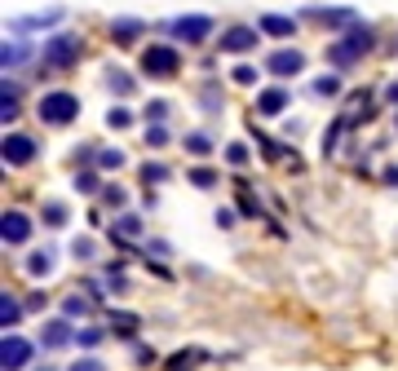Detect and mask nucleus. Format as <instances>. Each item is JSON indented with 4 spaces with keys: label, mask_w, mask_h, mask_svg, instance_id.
<instances>
[{
    "label": "nucleus",
    "mask_w": 398,
    "mask_h": 371,
    "mask_svg": "<svg viewBox=\"0 0 398 371\" xmlns=\"http://www.w3.org/2000/svg\"><path fill=\"white\" fill-rule=\"evenodd\" d=\"M0 234H5V243H27L31 221H27L23 212H5V221H0Z\"/></svg>",
    "instance_id": "nucleus-8"
},
{
    "label": "nucleus",
    "mask_w": 398,
    "mask_h": 371,
    "mask_svg": "<svg viewBox=\"0 0 398 371\" xmlns=\"http://www.w3.org/2000/svg\"><path fill=\"white\" fill-rule=\"evenodd\" d=\"M235 80H239V84H253L257 71H253V66H235Z\"/></svg>",
    "instance_id": "nucleus-26"
},
{
    "label": "nucleus",
    "mask_w": 398,
    "mask_h": 371,
    "mask_svg": "<svg viewBox=\"0 0 398 371\" xmlns=\"http://www.w3.org/2000/svg\"><path fill=\"white\" fill-rule=\"evenodd\" d=\"M142 71L146 75H177V49H169V44H151L142 54Z\"/></svg>",
    "instance_id": "nucleus-3"
},
{
    "label": "nucleus",
    "mask_w": 398,
    "mask_h": 371,
    "mask_svg": "<svg viewBox=\"0 0 398 371\" xmlns=\"http://www.w3.org/2000/svg\"><path fill=\"white\" fill-rule=\"evenodd\" d=\"M76 58H80V40L76 36H54L44 44V62L49 66H71Z\"/></svg>",
    "instance_id": "nucleus-4"
},
{
    "label": "nucleus",
    "mask_w": 398,
    "mask_h": 371,
    "mask_svg": "<svg viewBox=\"0 0 398 371\" xmlns=\"http://www.w3.org/2000/svg\"><path fill=\"white\" fill-rule=\"evenodd\" d=\"M368 49H372V31H363V27H358V31H350V36H345L341 44H332V49H327V58L337 62V66H350L358 54H368Z\"/></svg>",
    "instance_id": "nucleus-2"
},
{
    "label": "nucleus",
    "mask_w": 398,
    "mask_h": 371,
    "mask_svg": "<svg viewBox=\"0 0 398 371\" xmlns=\"http://www.w3.org/2000/svg\"><path fill=\"white\" fill-rule=\"evenodd\" d=\"M257 44V31L253 27H230L226 36H222V49L226 54H243V49H253Z\"/></svg>",
    "instance_id": "nucleus-9"
},
{
    "label": "nucleus",
    "mask_w": 398,
    "mask_h": 371,
    "mask_svg": "<svg viewBox=\"0 0 398 371\" xmlns=\"http://www.w3.org/2000/svg\"><path fill=\"white\" fill-rule=\"evenodd\" d=\"M301 66H306V58L296 54V49H279V54L270 58V71H275V75H296Z\"/></svg>",
    "instance_id": "nucleus-10"
},
{
    "label": "nucleus",
    "mask_w": 398,
    "mask_h": 371,
    "mask_svg": "<svg viewBox=\"0 0 398 371\" xmlns=\"http://www.w3.org/2000/svg\"><path fill=\"white\" fill-rule=\"evenodd\" d=\"M76 111H80V97H71V93H44L40 97V120L44 124H71Z\"/></svg>",
    "instance_id": "nucleus-1"
},
{
    "label": "nucleus",
    "mask_w": 398,
    "mask_h": 371,
    "mask_svg": "<svg viewBox=\"0 0 398 371\" xmlns=\"http://www.w3.org/2000/svg\"><path fill=\"white\" fill-rule=\"evenodd\" d=\"M18 318H23V310H18V300H13V296H5V300H0V323H18Z\"/></svg>",
    "instance_id": "nucleus-15"
},
{
    "label": "nucleus",
    "mask_w": 398,
    "mask_h": 371,
    "mask_svg": "<svg viewBox=\"0 0 398 371\" xmlns=\"http://www.w3.org/2000/svg\"><path fill=\"white\" fill-rule=\"evenodd\" d=\"M226 159H230V164H243V159H248V150H243V146H230V150H226Z\"/></svg>",
    "instance_id": "nucleus-30"
},
{
    "label": "nucleus",
    "mask_w": 398,
    "mask_h": 371,
    "mask_svg": "<svg viewBox=\"0 0 398 371\" xmlns=\"http://www.w3.org/2000/svg\"><path fill=\"white\" fill-rule=\"evenodd\" d=\"M44 221H49V226H62V221H66V208H58V204L44 208Z\"/></svg>",
    "instance_id": "nucleus-21"
},
{
    "label": "nucleus",
    "mask_w": 398,
    "mask_h": 371,
    "mask_svg": "<svg viewBox=\"0 0 398 371\" xmlns=\"http://www.w3.org/2000/svg\"><path fill=\"white\" fill-rule=\"evenodd\" d=\"M186 150H195V155H208V150H212V142H208V138H199V133H195V138H186Z\"/></svg>",
    "instance_id": "nucleus-17"
},
{
    "label": "nucleus",
    "mask_w": 398,
    "mask_h": 371,
    "mask_svg": "<svg viewBox=\"0 0 398 371\" xmlns=\"http://www.w3.org/2000/svg\"><path fill=\"white\" fill-rule=\"evenodd\" d=\"M142 177H146V181H164V164H146Z\"/></svg>",
    "instance_id": "nucleus-22"
},
{
    "label": "nucleus",
    "mask_w": 398,
    "mask_h": 371,
    "mask_svg": "<svg viewBox=\"0 0 398 371\" xmlns=\"http://www.w3.org/2000/svg\"><path fill=\"white\" fill-rule=\"evenodd\" d=\"M36 159V142L23 138V133H9L5 138V164H31Z\"/></svg>",
    "instance_id": "nucleus-6"
},
{
    "label": "nucleus",
    "mask_w": 398,
    "mask_h": 371,
    "mask_svg": "<svg viewBox=\"0 0 398 371\" xmlns=\"http://www.w3.org/2000/svg\"><path fill=\"white\" fill-rule=\"evenodd\" d=\"M102 164H107V168H120L124 155H120V150H102Z\"/></svg>",
    "instance_id": "nucleus-27"
},
{
    "label": "nucleus",
    "mask_w": 398,
    "mask_h": 371,
    "mask_svg": "<svg viewBox=\"0 0 398 371\" xmlns=\"http://www.w3.org/2000/svg\"><path fill=\"white\" fill-rule=\"evenodd\" d=\"M76 186H80V190H97V177H93V173H80Z\"/></svg>",
    "instance_id": "nucleus-28"
},
{
    "label": "nucleus",
    "mask_w": 398,
    "mask_h": 371,
    "mask_svg": "<svg viewBox=\"0 0 398 371\" xmlns=\"http://www.w3.org/2000/svg\"><path fill=\"white\" fill-rule=\"evenodd\" d=\"M97 341H102V332H97V327H85V332H80V345H97Z\"/></svg>",
    "instance_id": "nucleus-24"
},
{
    "label": "nucleus",
    "mask_w": 398,
    "mask_h": 371,
    "mask_svg": "<svg viewBox=\"0 0 398 371\" xmlns=\"http://www.w3.org/2000/svg\"><path fill=\"white\" fill-rule=\"evenodd\" d=\"M85 314H89V305H85L80 296H71V300H66V318H85Z\"/></svg>",
    "instance_id": "nucleus-18"
},
{
    "label": "nucleus",
    "mask_w": 398,
    "mask_h": 371,
    "mask_svg": "<svg viewBox=\"0 0 398 371\" xmlns=\"http://www.w3.org/2000/svg\"><path fill=\"white\" fill-rule=\"evenodd\" d=\"M191 181H195V186H212V181H217V177H212V173H208V168H195V173H191Z\"/></svg>",
    "instance_id": "nucleus-23"
},
{
    "label": "nucleus",
    "mask_w": 398,
    "mask_h": 371,
    "mask_svg": "<svg viewBox=\"0 0 398 371\" xmlns=\"http://www.w3.org/2000/svg\"><path fill=\"white\" fill-rule=\"evenodd\" d=\"M138 31H142V23H133V18H120V23H115V27H111V36H115V40H120V44H128L133 36H138Z\"/></svg>",
    "instance_id": "nucleus-14"
},
{
    "label": "nucleus",
    "mask_w": 398,
    "mask_h": 371,
    "mask_svg": "<svg viewBox=\"0 0 398 371\" xmlns=\"http://www.w3.org/2000/svg\"><path fill=\"white\" fill-rule=\"evenodd\" d=\"M27 269L31 274H49V269H54V257H49V252H36V257L27 261Z\"/></svg>",
    "instance_id": "nucleus-16"
},
{
    "label": "nucleus",
    "mask_w": 398,
    "mask_h": 371,
    "mask_svg": "<svg viewBox=\"0 0 398 371\" xmlns=\"http://www.w3.org/2000/svg\"><path fill=\"white\" fill-rule=\"evenodd\" d=\"M164 138H169L164 128H151V133H146V142H151V146H164Z\"/></svg>",
    "instance_id": "nucleus-32"
},
{
    "label": "nucleus",
    "mask_w": 398,
    "mask_h": 371,
    "mask_svg": "<svg viewBox=\"0 0 398 371\" xmlns=\"http://www.w3.org/2000/svg\"><path fill=\"white\" fill-rule=\"evenodd\" d=\"M18 58H23V49L18 44H5V66H18Z\"/></svg>",
    "instance_id": "nucleus-25"
},
{
    "label": "nucleus",
    "mask_w": 398,
    "mask_h": 371,
    "mask_svg": "<svg viewBox=\"0 0 398 371\" xmlns=\"http://www.w3.org/2000/svg\"><path fill=\"white\" fill-rule=\"evenodd\" d=\"M27 358H31V345L23 336H5V345H0V367L18 371V367H27Z\"/></svg>",
    "instance_id": "nucleus-5"
},
{
    "label": "nucleus",
    "mask_w": 398,
    "mask_h": 371,
    "mask_svg": "<svg viewBox=\"0 0 398 371\" xmlns=\"http://www.w3.org/2000/svg\"><path fill=\"white\" fill-rule=\"evenodd\" d=\"M314 93H337V80H332V75L319 80V84H314Z\"/></svg>",
    "instance_id": "nucleus-31"
},
{
    "label": "nucleus",
    "mask_w": 398,
    "mask_h": 371,
    "mask_svg": "<svg viewBox=\"0 0 398 371\" xmlns=\"http://www.w3.org/2000/svg\"><path fill=\"white\" fill-rule=\"evenodd\" d=\"M208 31H212V23H208V18H177V23H173V36H177V40H186V44L204 40Z\"/></svg>",
    "instance_id": "nucleus-7"
},
{
    "label": "nucleus",
    "mask_w": 398,
    "mask_h": 371,
    "mask_svg": "<svg viewBox=\"0 0 398 371\" xmlns=\"http://www.w3.org/2000/svg\"><path fill=\"white\" fill-rule=\"evenodd\" d=\"M142 226H138V217H120V234H138Z\"/></svg>",
    "instance_id": "nucleus-29"
},
{
    "label": "nucleus",
    "mask_w": 398,
    "mask_h": 371,
    "mask_svg": "<svg viewBox=\"0 0 398 371\" xmlns=\"http://www.w3.org/2000/svg\"><path fill=\"white\" fill-rule=\"evenodd\" d=\"M261 31H270V36H292L296 23H292V18H279V13H265V18H261Z\"/></svg>",
    "instance_id": "nucleus-13"
},
{
    "label": "nucleus",
    "mask_w": 398,
    "mask_h": 371,
    "mask_svg": "<svg viewBox=\"0 0 398 371\" xmlns=\"http://www.w3.org/2000/svg\"><path fill=\"white\" fill-rule=\"evenodd\" d=\"M284 107H288V93H284V89H265V93L257 97V111H261V115H279Z\"/></svg>",
    "instance_id": "nucleus-11"
},
{
    "label": "nucleus",
    "mask_w": 398,
    "mask_h": 371,
    "mask_svg": "<svg viewBox=\"0 0 398 371\" xmlns=\"http://www.w3.org/2000/svg\"><path fill=\"white\" fill-rule=\"evenodd\" d=\"M40 336H44V345H49V349H62L66 341H71V327H66V323H44Z\"/></svg>",
    "instance_id": "nucleus-12"
},
{
    "label": "nucleus",
    "mask_w": 398,
    "mask_h": 371,
    "mask_svg": "<svg viewBox=\"0 0 398 371\" xmlns=\"http://www.w3.org/2000/svg\"><path fill=\"white\" fill-rule=\"evenodd\" d=\"M71 371H107V367L97 363V358H76V363H71Z\"/></svg>",
    "instance_id": "nucleus-19"
},
{
    "label": "nucleus",
    "mask_w": 398,
    "mask_h": 371,
    "mask_svg": "<svg viewBox=\"0 0 398 371\" xmlns=\"http://www.w3.org/2000/svg\"><path fill=\"white\" fill-rule=\"evenodd\" d=\"M107 124H111V128H128V111H120V107H115V111L107 115Z\"/></svg>",
    "instance_id": "nucleus-20"
}]
</instances>
